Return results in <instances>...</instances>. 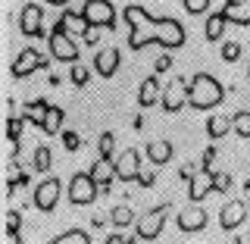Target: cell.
Here are the masks:
<instances>
[{
	"mask_svg": "<svg viewBox=\"0 0 250 244\" xmlns=\"http://www.w3.org/2000/svg\"><path fill=\"white\" fill-rule=\"evenodd\" d=\"M125 22H128V47L144 50L147 44H163L166 50L185 44V25L172 16H150L141 3L125 6Z\"/></svg>",
	"mask_w": 250,
	"mask_h": 244,
	"instance_id": "cell-1",
	"label": "cell"
},
{
	"mask_svg": "<svg viewBox=\"0 0 250 244\" xmlns=\"http://www.w3.org/2000/svg\"><path fill=\"white\" fill-rule=\"evenodd\" d=\"M225 100V88L216 75L209 72H194L191 75V88H188V104L194 110H216Z\"/></svg>",
	"mask_w": 250,
	"mask_h": 244,
	"instance_id": "cell-2",
	"label": "cell"
},
{
	"mask_svg": "<svg viewBox=\"0 0 250 244\" xmlns=\"http://www.w3.org/2000/svg\"><path fill=\"white\" fill-rule=\"evenodd\" d=\"M97 194H100V188L91 178V172H75L69 178V200H72V207H88V203L97 200Z\"/></svg>",
	"mask_w": 250,
	"mask_h": 244,
	"instance_id": "cell-3",
	"label": "cell"
},
{
	"mask_svg": "<svg viewBox=\"0 0 250 244\" xmlns=\"http://www.w3.org/2000/svg\"><path fill=\"white\" fill-rule=\"evenodd\" d=\"M169 210H172L169 203H160V207L147 210V213L138 219V238H141V241H156V238H160L163 225H166Z\"/></svg>",
	"mask_w": 250,
	"mask_h": 244,
	"instance_id": "cell-4",
	"label": "cell"
},
{
	"mask_svg": "<svg viewBox=\"0 0 250 244\" xmlns=\"http://www.w3.org/2000/svg\"><path fill=\"white\" fill-rule=\"evenodd\" d=\"M60 194H62V182L57 176H47L44 182L31 191V203H35L41 213H53V207L60 203Z\"/></svg>",
	"mask_w": 250,
	"mask_h": 244,
	"instance_id": "cell-5",
	"label": "cell"
},
{
	"mask_svg": "<svg viewBox=\"0 0 250 244\" xmlns=\"http://www.w3.org/2000/svg\"><path fill=\"white\" fill-rule=\"evenodd\" d=\"M84 19L91 28H116V6L109 0H84Z\"/></svg>",
	"mask_w": 250,
	"mask_h": 244,
	"instance_id": "cell-6",
	"label": "cell"
},
{
	"mask_svg": "<svg viewBox=\"0 0 250 244\" xmlns=\"http://www.w3.org/2000/svg\"><path fill=\"white\" fill-rule=\"evenodd\" d=\"M19 28L25 38H50L44 31V6L41 3H25L19 10Z\"/></svg>",
	"mask_w": 250,
	"mask_h": 244,
	"instance_id": "cell-7",
	"label": "cell"
},
{
	"mask_svg": "<svg viewBox=\"0 0 250 244\" xmlns=\"http://www.w3.org/2000/svg\"><path fill=\"white\" fill-rule=\"evenodd\" d=\"M141 169H144V163H141V154L135 151V147H125V151L116 154V178L119 182H138Z\"/></svg>",
	"mask_w": 250,
	"mask_h": 244,
	"instance_id": "cell-8",
	"label": "cell"
},
{
	"mask_svg": "<svg viewBox=\"0 0 250 244\" xmlns=\"http://www.w3.org/2000/svg\"><path fill=\"white\" fill-rule=\"evenodd\" d=\"M188 88H191V82L188 78H172V82L163 88V100L160 107L166 110V113H182V107L188 104Z\"/></svg>",
	"mask_w": 250,
	"mask_h": 244,
	"instance_id": "cell-9",
	"label": "cell"
},
{
	"mask_svg": "<svg viewBox=\"0 0 250 244\" xmlns=\"http://www.w3.org/2000/svg\"><path fill=\"white\" fill-rule=\"evenodd\" d=\"M47 44H50V57L60 60V63H78V44L75 38H69L66 31H50V38H47Z\"/></svg>",
	"mask_w": 250,
	"mask_h": 244,
	"instance_id": "cell-10",
	"label": "cell"
},
{
	"mask_svg": "<svg viewBox=\"0 0 250 244\" xmlns=\"http://www.w3.org/2000/svg\"><path fill=\"white\" fill-rule=\"evenodd\" d=\"M175 225H178V232H185V235L203 232L207 229V210H203V203H188L185 210H178Z\"/></svg>",
	"mask_w": 250,
	"mask_h": 244,
	"instance_id": "cell-11",
	"label": "cell"
},
{
	"mask_svg": "<svg viewBox=\"0 0 250 244\" xmlns=\"http://www.w3.org/2000/svg\"><path fill=\"white\" fill-rule=\"evenodd\" d=\"M50 66V60L44 57V53H38L35 47H25V50H19V57L13 63V75L16 78H28L31 72H38V69Z\"/></svg>",
	"mask_w": 250,
	"mask_h": 244,
	"instance_id": "cell-12",
	"label": "cell"
},
{
	"mask_svg": "<svg viewBox=\"0 0 250 244\" xmlns=\"http://www.w3.org/2000/svg\"><path fill=\"white\" fill-rule=\"evenodd\" d=\"M247 216H250V203L247 200H229V203H222V210H219V225H222L225 232H234Z\"/></svg>",
	"mask_w": 250,
	"mask_h": 244,
	"instance_id": "cell-13",
	"label": "cell"
},
{
	"mask_svg": "<svg viewBox=\"0 0 250 244\" xmlns=\"http://www.w3.org/2000/svg\"><path fill=\"white\" fill-rule=\"evenodd\" d=\"M209 191H216V172L197 169V176L188 182V198H191V203H203Z\"/></svg>",
	"mask_w": 250,
	"mask_h": 244,
	"instance_id": "cell-14",
	"label": "cell"
},
{
	"mask_svg": "<svg viewBox=\"0 0 250 244\" xmlns=\"http://www.w3.org/2000/svg\"><path fill=\"white\" fill-rule=\"evenodd\" d=\"M119 60H122L119 47H104V50L94 53V72L100 78H113L116 69H119Z\"/></svg>",
	"mask_w": 250,
	"mask_h": 244,
	"instance_id": "cell-15",
	"label": "cell"
},
{
	"mask_svg": "<svg viewBox=\"0 0 250 244\" xmlns=\"http://www.w3.org/2000/svg\"><path fill=\"white\" fill-rule=\"evenodd\" d=\"M91 178L97 182L100 194H106L109 185H113V178H116V160H104V156H97V163L91 166Z\"/></svg>",
	"mask_w": 250,
	"mask_h": 244,
	"instance_id": "cell-16",
	"label": "cell"
},
{
	"mask_svg": "<svg viewBox=\"0 0 250 244\" xmlns=\"http://www.w3.org/2000/svg\"><path fill=\"white\" fill-rule=\"evenodd\" d=\"M222 16L231 25H250V0H225Z\"/></svg>",
	"mask_w": 250,
	"mask_h": 244,
	"instance_id": "cell-17",
	"label": "cell"
},
{
	"mask_svg": "<svg viewBox=\"0 0 250 244\" xmlns=\"http://www.w3.org/2000/svg\"><path fill=\"white\" fill-rule=\"evenodd\" d=\"M160 100H163L160 82H156V75H147L144 82H141V88H138V104L144 107V110H150L153 104H160Z\"/></svg>",
	"mask_w": 250,
	"mask_h": 244,
	"instance_id": "cell-18",
	"label": "cell"
},
{
	"mask_svg": "<svg viewBox=\"0 0 250 244\" xmlns=\"http://www.w3.org/2000/svg\"><path fill=\"white\" fill-rule=\"evenodd\" d=\"M144 154H147V160H150L153 166H163V163L172 160V154H175V151H172V144H169L166 138H153V141H147V151Z\"/></svg>",
	"mask_w": 250,
	"mask_h": 244,
	"instance_id": "cell-19",
	"label": "cell"
},
{
	"mask_svg": "<svg viewBox=\"0 0 250 244\" xmlns=\"http://www.w3.org/2000/svg\"><path fill=\"white\" fill-rule=\"evenodd\" d=\"M229 132H234V119H231V116H225V113H213V116L207 119V135L213 138V141L225 138Z\"/></svg>",
	"mask_w": 250,
	"mask_h": 244,
	"instance_id": "cell-20",
	"label": "cell"
},
{
	"mask_svg": "<svg viewBox=\"0 0 250 244\" xmlns=\"http://www.w3.org/2000/svg\"><path fill=\"white\" fill-rule=\"evenodd\" d=\"M47 113H50V104H47V100H31V104L22 107V119L31 122V125H38V129H44Z\"/></svg>",
	"mask_w": 250,
	"mask_h": 244,
	"instance_id": "cell-21",
	"label": "cell"
},
{
	"mask_svg": "<svg viewBox=\"0 0 250 244\" xmlns=\"http://www.w3.org/2000/svg\"><path fill=\"white\" fill-rule=\"evenodd\" d=\"M225 25H229V19L222 16V10H219V13H209L207 16V25H203L207 41H222V38H225Z\"/></svg>",
	"mask_w": 250,
	"mask_h": 244,
	"instance_id": "cell-22",
	"label": "cell"
},
{
	"mask_svg": "<svg viewBox=\"0 0 250 244\" xmlns=\"http://www.w3.org/2000/svg\"><path fill=\"white\" fill-rule=\"evenodd\" d=\"M109 222H113L116 229H128V225L135 222V213H131V207H128V203H119V207H113V210H109Z\"/></svg>",
	"mask_w": 250,
	"mask_h": 244,
	"instance_id": "cell-23",
	"label": "cell"
},
{
	"mask_svg": "<svg viewBox=\"0 0 250 244\" xmlns=\"http://www.w3.org/2000/svg\"><path fill=\"white\" fill-rule=\"evenodd\" d=\"M28 185V172L19 169V163H10V172H6V194H16V188Z\"/></svg>",
	"mask_w": 250,
	"mask_h": 244,
	"instance_id": "cell-24",
	"label": "cell"
},
{
	"mask_svg": "<svg viewBox=\"0 0 250 244\" xmlns=\"http://www.w3.org/2000/svg\"><path fill=\"white\" fill-rule=\"evenodd\" d=\"M50 163H53V154L47 144H38L35 147V156H31V169L35 172H50Z\"/></svg>",
	"mask_w": 250,
	"mask_h": 244,
	"instance_id": "cell-25",
	"label": "cell"
},
{
	"mask_svg": "<svg viewBox=\"0 0 250 244\" xmlns=\"http://www.w3.org/2000/svg\"><path fill=\"white\" fill-rule=\"evenodd\" d=\"M47 244H91V235L84 229H69V232L57 235V238H50Z\"/></svg>",
	"mask_w": 250,
	"mask_h": 244,
	"instance_id": "cell-26",
	"label": "cell"
},
{
	"mask_svg": "<svg viewBox=\"0 0 250 244\" xmlns=\"http://www.w3.org/2000/svg\"><path fill=\"white\" fill-rule=\"evenodd\" d=\"M62 119H66V113H62V107H50V113H47L44 119V135H57V132L62 129Z\"/></svg>",
	"mask_w": 250,
	"mask_h": 244,
	"instance_id": "cell-27",
	"label": "cell"
},
{
	"mask_svg": "<svg viewBox=\"0 0 250 244\" xmlns=\"http://www.w3.org/2000/svg\"><path fill=\"white\" fill-rule=\"evenodd\" d=\"M231 119H234V135H238V138H250V110H238Z\"/></svg>",
	"mask_w": 250,
	"mask_h": 244,
	"instance_id": "cell-28",
	"label": "cell"
},
{
	"mask_svg": "<svg viewBox=\"0 0 250 244\" xmlns=\"http://www.w3.org/2000/svg\"><path fill=\"white\" fill-rule=\"evenodd\" d=\"M97 151H100L104 160H116V156H113V151H116V135H113V132H104V135L97 138Z\"/></svg>",
	"mask_w": 250,
	"mask_h": 244,
	"instance_id": "cell-29",
	"label": "cell"
},
{
	"mask_svg": "<svg viewBox=\"0 0 250 244\" xmlns=\"http://www.w3.org/2000/svg\"><path fill=\"white\" fill-rule=\"evenodd\" d=\"M88 75H91V69L84 66V63H75V66H72V72H69V78H72V85H75V88H84V85H88Z\"/></svg>",
	"mask_w": 250,
	"mask_h": 244,
	"instance_id": "cell-30",
	"label": "cell"
},
{
	"mask_svg": "<svg viewBox=\"0 0 250 244\" xmlns=\"http://www.w3.org/2000/svg\"><path fill=\"white\" fill-rule=\"evenodd\" d=\"M22 122H25L22 116H10V122H6V138H10V141L22 138Z\"/></svg>",
	"mask_w": 250,
	"mask_h": 244,
	"instance_id": "cell-31",
	"label": "cell"
},
{
	"mask_svg": "<svg viewBox=\"0 0 250 244\" xmlns=\"http://www.w3.org/2000/svg\"><path fill=\"white\" fill-rule=\"evenodd\" d=\"M238 57H241V44H238V41H225V44H222V60H225V63H234Z\"/></svg>",
	"mask_w": 250,
	"mask_h": 244,
	"instance_id": "cell-32",
	"label": "cell"
},
{
	"mask_svg": "<svg viewBox=\"0 0 250 244\" xmlns=\"http://www.w3.org/2000/svg\"><path fill=\"white\" fill-rule=\"evenodd\" d=\"M62 147L66 151H78L82 147V135L78 132H62Z\"/></svg>",
	"mask_w": 250,
	"mask_h": 244,
	"instance_id": "cell-33",
	"label": "cell"
},
{
	"mask_svg": "<svg viewBox=\"0 0 250 244\" xmlns=\"http://www.w3.org/2000/svg\"><path fill=\"white\" fill-rule=\"evenodd\" d=\"M138 185L141 188H153L156 185V172L150 166H144V169H141V176H138Z\"/></svg>",
	"mask_w": 250,
	"mask_h": 244,
	"instance_id": "cell-34",
	"label": "cell"
},
{
	"mask_svg": "<svg viewBox=\"0 0 250 244\" xmlns=\"http://www.w3.org/2000/svg\"><path fill=\"white\" fill-rule=\"evenodd\" d=\"M185 10L194 13V16H200V13L209 10V3H207V0H185Z\"/></svg>",
	"mask_w": 250,
	"mask_h": 244,
	"instance_id": "cell-35",
	"label": "cell"
},
{
	"mask_svg": "<svg viewBox=\"0 0 250 244\" xmlns=\"http://www.w3.org/2000/svg\"><path fill=\"white\" fill-rule=\"evenodd\" d=\"M231 182H234V178L229 176V172H216V191H231Z\"/></svg>",
	"mask_w": 250,
	"mask_h": 244,
	"instance_id": "cell-36",
	"label": "cell"
},
{
	"mask_svg": "<svg viewBox=\"0 0 250 244\" xmlns=\"http://www.w3.org/2000/svg\"><path fill=\"white\" fill-rule=\"evenodd\" d=\"M169 66H172V57H169V50H166V53H160V57H156V63H153V72H166Z\"/></svg>",
	"mask_w": 250,
	"mask_h": 244,
	"instance_id": "cell-37",
	"label": "cell"
},
{
	"mask_svg": "<svg viewBox=\"0 0 250 244\" xmlns=\"http://www.w3.org/2000/svg\"><path fill=\"white\" fill-rule=\"evenodd\" d=\"M104 244H135V238H128V235H122V232H113Z\"/></svg>",
	"mask_w": 250,
	"mask_h": 244,
	"instance_id": "cell-38",
	"label": "cell"
},
{
	"mask_svg": "<svg viewBox=\"0 0 250 244\" xmlns=\"http://www.w3.org/2000/svg\"><path fill=\"white\" fill-rule=\"evenodd\" d=\"M84 44H88V47H94V44H97V28H91L88 35H84Z\"/></svg>",
	"mask_w": 250,
	"mask_h": 244,
	"instance_id": "cell-39",
	"label": "cell"
}]
</instances>
